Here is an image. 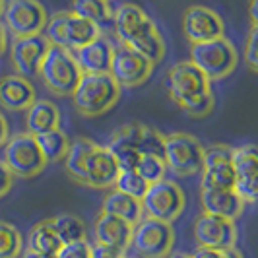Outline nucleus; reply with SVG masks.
I'll use <instances>...</instances> for the list:
<instances>
[{
	"mask_svg": "<svg viewBox=\"0 0 258 258\" xmlns=\"http://www.w3.org/2000/svg\"><path fill=\"white\" fill-rule=\"evenodd\" d=\"M120 258H134V256H126V254H122V256H120Z\"/></svg>",
	"mask_w": 258,
	"mask_h": 258,
	"instance_id": "obj_48",
	"label": "nucleus"
},
{
	"mask_svg": "<svg viewBox=\"0 0 258 258\" xmlns=\"http://www.w3.org/2000/svg\"><path fill=\"white\" fill-rule=\"evenodd\" d=\"M105 214H111L118 220L126 221L130 225H136L138 221L142 220V206L140 200L132 198L128 194H122L118 190H111L105 196L103 200V210Z\"/></svg>",
	"mask_w": 258,
	"mask_h": 258,
	"instance_id": "obj_23",
	"label": "nucleus"
},
{
	"mask_svg": "<svg viewBox=\"0 0 258 258\" xmlns=\"http://www.w3.org/2000/svg\"><path fill=\"white\" fill-rule=\"evenodd\" d=\"M22 258H56V256H49V254H41V252H35V250H29L27 248L26 252H24V256Z\"/></svg>",
	"mask_w": 258,
	"mask_h": 258,
	"instance_id": "obj_45",
	"label": "nucleus"
},
{
	"mask_svg": "<svg viewBox=\"0 0 258 258\" xmlns=\"http://www.w3.org/2000/svg\"><path fill=\"white\" fill-rule=\"evenodd\" d=\"M118 175L115 157L107 150V146H97L93 142L84 165V186L91 188H109L115 184Z\"/></svg>",
	"mask_w": 258,
	"mask_h": 258,
	"instance_id": "obj_14",
	"label": "nucleus"
},
{
	"mask_svg": "<svg viewBox=\"0 0 258 258\" xmlns=\"http://www.w3.org/2000/svg\"><path fill=\"white\" fill-rule=\"evenodd\" d=\"M120 256H122L120 252L111 250V248H107V246H101V245L91 246V258H120Z\"/></svg>",
	"mask_w": 258,
	"mask_h": 258,
	"instance_id": "obj_41",
	"label": "nucleus"
},
{
	"mask_svg": "<svg viewBox=\"0 0 258 258\" xmlns=\"http://www.w3.org/2000/svg\"><path fill=\"white\" fill-rule=\"evenodd\" d=\"M134 171H136V173H138V175H140L148 184H152V182H157V181H161V179H165L167 165H165V161H163V159H159V157L140 155L138 165H136Z\"/></svg>",
	"mask_w": 258,
	"mask_h": 258,
	"instance_id": "obj_35",
	"label": "nucleus"
},
{
	"mask_svg": "<svg viewBox=\"0 0 258 258\" xmlns=\"http://www.w3.org/2000/svg\"><path fill=\"white\" fill-rule=\"evenodd\" d=\"M165 258H192V254H184V252H173V254H171V252H169Z\"/></svg>",
	"mask_w": 258,
	"mask_h": 258,
	"instance_id": "obj_46",
	"label": "nucleus"
},
{
	"mask_svg": "<svg viewBox=\"0 0 258 258\" xmlns=\"http://www.w3.org/2000/svg\"><path fill=\"white\" fill-rule=\"evenodd\" d=\"M107 2H109V0H107Z\"/></svg>",
	"mask_w": 258,
	"mask_h": 258,
	"instance_id": "obj_49",
	"label": "nucleus"
},
{
	"mask_svg": "<svg viewBox=\"0 0 258 258\" xmlns=\"http://www.w3.org/2000/svg\"><path fill=\"white\" fill-rule=\"evenodd\" d=\"M35 101V88L29 78L6 74L0 78V105L8 111H26Z\"/></svg>",
	"mask_w": 258,
	"mask_h": 258,
	"instance_id": "obj_20",
	"label": "nucleus"
},
{
	"mask_svg": "<svg viewBox=\"0 0 258 258\" xmlns=\"http://www.w3.org/2000/svg\"><path fill=\"white\" fill-rule=\"evenodd\" d=\"M140 206L146 218L171 223L184 210V192L175 181L161 179V181L148 184V190L140 198Z\"/></svg>",
	"mask_w": 258,
	"mask_h": 258,
	"instance_id": "obj_5",
	"label": "nucleus"
},
{
	"mask_svg": "<svg viewBox=\"0 0 258 258\" xmlns=\"http://www.w3.org/2000/svg\"><path fill=\"white\" fill-rule=\"evenodd\" d=\"M93 233H95L97 245L107 246L111 250L124 254L126 248L130 246V239H132V225L111 216V214L101 212L95 220Z\"/></svg>",
	"mask_w": 258,
	"mask_h": 258,
	"instance_id": "obj_18",
	"label": "nucleus"
},
{
	"mask_svg": "<svg viewBox=\"0 0 258 258\" xmlns=\"http://www.w3.org/2000/svg\"><path fill=\"white\" fill-rule=\"evenodd\" d=\"M37 74L54 95H62V97L72 95L82 76L72 51L56 47V45L47 47V51L41 58Z\"/></svg>",
	"mask_w": 258,
	"mask_h": 258,
	"instance_id": "obj_2",
	"label": "nucleus"
},
{
	"mask_svg": "<svg viewBox=\"0 0 258 258\" xmlns=\"http://www.w3.org/2000/svg\"><path fill=\"white\" fill-rule=\"evenodd\" d=\"M192 258H243V254L233 246V248H202L198 246Z\"/></svg>",
	"mask_w": 258,
	"mask_h": 258,
	"instance_id": "obj_39",
	"label": "nucleus"
},
{
	"mask_svg": "<svg viewBox=\"0 0 258 258\" xmlns=\"http://www.w3.org/2000/svg\"><path fill=\"white\" fill-rule=\"evenodd\" d=\"M2 8H4V0H0V16H2Z\"/></svg>",
	"mask_w": 258,
	"mask_h": 258,
	"instance_id": "obj_47",
	"label": "nucleus"
},
{
	"mask_svg": "<svg viewBox=\"0 0 258 258\" xmlns=\"http://www.w3.org/2000/svg\"><path fill=\"white\" fill-rule=\"evenodd\" d=\"M214 103H216V99H214V93H212V90H210L208 93L200 95V97H196V99H192V101L182 103L181 109L188 116H192V118H204V116H208L212 111H214Z\"/></svg>",
	"mask_w": 258,
	"mask_h": 258,
	"instance_id": "obj_36",
	"label": "nucleus"
},
{
	"mask_svg": "<svg viewBox=\"0 0 258 258\" xmlns=\"http://www.w3.org/2000/svg\"><path fill=\"white\" fill-rule=\"evenodd\" d=\"M54 231L58 235L60 243L62 245H68V243H76V241H82L86 239V225L84 221L80 220L78 216H72V214H60L56 218L51 220Z\"/></svg>",
	"mask_w": 258,
	"mask_h": 258,
	"instance_id": "obj_30",
	"label": "nucleus"
},
{
	"mask_svg": "<svg viewBox=\"0 0 258 258\" xmlns=\"http://www.w3.org/2000/svg\"><path fill=\"white\" fill-rule=\"evenodd\" d=\"M6 49H8V31L4 24H0V56L6 52Z\"/></svg>",
	"mask_w": 258,
	"mask_h": 258,
	"instance_id": "obj_43",
	"label": "nucleus"
},
{
	"mask_svg": "<svg viewBox=\"0 0 258 258\" xmlns=\"http://www.w3.org/2000/svg\"><path fill=\"white\" fill-rule=\"evenodd\" d=\"M182 31L184 37L192 43H202L210 39L223 37V20L212 8L206 6H188L182 14Z\"/></svg>",
	"mask_w": 258,
	"mask_h": 258,
	"instance_id": "obj_13",
	"label": "nucleus"
},
{
	"mask_svg": "<svg viewBox=\"0 0 258 258\" xmlns=\"http://www.w3.org/2000/svg\"><path fill=\"white\" fill-rule=\"evenodd\" d=\"M111 56H113V45L103 35L95 37L74 51V60L82 74H107Z\"/></svg>",
	"mask_w": 258,
	"mask_h": 258,
	"instance_id": "obj_19",
	"label": "nucleus"
},
{
	"mask_svg": "<svg viewBox=\"0 0 258 258\" xmlns=\"http://www.w3.org/2000/svg\"><path fill=\"white\" fill-rule=\"evenodd\" d=\"M4 165L10 173L22 179L37 177L45 169L47 161L39 150L35 138L29 132H20L6 140L4 146Z\"/></svg>",
	"mask_w": 258,
	"mask_h": 258,
	"instance_id": "obj_6",
	"label": "nucleus"
},
{
	"mask_svg": "<svg viewBox=\"0 0 258 258\" xmlns=\"http://www.w3.org/2000/svg\"><path fill=\"white\" fill-rule=\"evenodd\" d=\"M248 16L252 26H258V0H250L248 2Z\"/></svg>",
	"mask_w": 258,
	"mask_h": 258,
	"instance_id": "obj_44",
	"label": "nucleus"
},
{
	"mask_svg": "<svg viewBox=\"0 0 258 258\" xmlns=\"http://www.w3.org/2000/svg\"><path fill=\"white\" fill-rule=\"evenodd\" d=\"M245 62L252 72H258V26H252L248 31L245 47Z\"/></svg>",
	"mask_w": 258,
	"mask_h": 258,
	"instance_id": "obj_38",
	"label": "nucleus"
},
{
	"mask_svg": "<svg viewBox=\"0 0 258 258\" xmlns=\"http://www.w3.org/2000/svg\"><path fill=\"white\" fill-rule=\"evenodd\" d=\"M56 258H91V245L86 239L62 245L56 252Z\"/></svg>",
	"mask_w": 258,
	"mask_h": 258,
	"instance_id": "obj_37",
	"label": "nucleus"
},
{
	"mask_svg": "<svg viewBox=\"0 0 258 258\" xmlns=\"http://www.w3.org/2000/svg\"><path fill=\"white\" fill-rule=\"evenodd\" d=\"M202 208L206 214L225 218V220L235 221L245 210V202L233 192V190H212V188H202L200 194Z\"/></svg>",
	"mask_w": 258,
	"mask_h": 258,
	"instance_id": "obj_21",
	"label": "nucleus"
},
{
	"mask_svg": "<svg viewBox=\"0 0 258 258\" xmlns=\"http://www.w3.org/2000/svg\"><path fill=\"white\" fill-rule=\"evenodd\" d=\"M136 150L140 155H152V157L163 159V155H165V136L155 128H152V126L142 124Z\"/></svg>",
	"mask_w": 258,
	"mask_h": 258,
	"instance_id": "obj_32",
	"label": "nucleus"
},
{
	"mask_svg": "<svg viewBox=\"0 0 258 258\" xmlns=\"http://www.w3.org/2000/svg\"><path fill=\"white\" fill-rule=\"evenodd\" d=\"M47 47L49 43L41 33L29 35V37H14L10 45V58L16 68V74L26 78L35 76Z\"/></svg>",
	"mask_w": 258,
	"mask_h": 258,
	"instance_id": "obj_15",
	"label": "nucleus"
},
{
	"mask_svg": "<svg viewBox=\"0 0 258 258\" xmlns=\"http://www.w3.org/2000/svg\"><path fill=\"white\" fill-rule=\"evenodd\" d=\"M58 124H60V111L52 101L35 99L26 109V128L31 136L58 128Z\"/></svg>",
	"mask_w": 258,
	"mask_h": 258,
	"instance_id": "obj_22",
	"label": "nucleus"
},
{
	"mask_svg": "<svg viewBox=\"0 0 258 258\" xmlns=\"http://www.w3.org/2000/svg\"><path fill=\"white\" fill-rule=\"evenodd\" d=\"M8 136H10V130H8V122H6V116L0 113V146H2V144H6Z\"/></svg>",
	"mask_w": 258,
	"mask_h": 258,
	"instance_id": "obj_42",
	"label": "nucleus"
},
{
	"mask_svg": "<svg viewBox=\"0 0 258 258\" xmlns=\"http://www.w3.org/2000/svg\"><path fill=\"white\" fill-rule=\"evenodd\" d=\"M60 239L52 227L51 220L39 221L37 225L31 227L29 237H27V248L35 250L41 254H49V256H56V252L60 250Z\"/></svg>",
	"mask_w": 258,
	"mask_h": 258,
	"instance_id": "obj_24",
	"label": "nucleus"
},
{
	"mask_svg": "<svg viewBox=\"0 0 258 258\" xmlns=\"http://www.w3.org/2000/svg\"><path fill=\"white\" fill-rule=\"evenodd\" d=\"M235 171L231 161H221L202 167V188L212 190H233Z\"/></svg>",
	"mask_w": 258,
	"mask_h": 258,
	"instance_id": "obj_26",
	"label": "nucleus"
},
{
	"mask_svg": "<svg viewBox=\"0 0 258 258\" xmlns=\"http://www.w3.org/2000/svg\"><path fill=\"white\" fill-rule=\"evenodd\" d=\"M194 239L202 248H233L237 241V229L231 220L204 212L194 221Z\"/></svg>",
	"mask_w": 258,
	"mask_h": 258,
	"instance_id": "obj_12",
	"label": "nucleus"
},
{
	"mask_svg": "<svg viewBox=\"0 0 258 258\" xmlns=\"http://www.w3.org/2000/svg\"><path fill=\"white\" fill-rule=\"evenodd\" d=\"M190 62L204 76L212 80H223L237 68L239 54L233 43L225 37L210 39L190 45Z\"/></svg>",
	"mask_w": 258,
	"mask_h": 258,
	"instance_id": "obj_3",
	"label": "nucleus"
},
{
	"mask_svg": "<svg viewBox=\"0 0 258 258\" xmlns=\"http://www.w3.org/2000/svg\"><path fill=\"white\" fill-rule=\"evenodd\" d=\"M154 72V64L142 54L130 49L128 45L113 47V56L109 64V76L118 84V88H136L144 84Z\"/></svg>",
	"mask_w": 258,
	"mask_h": 258,
	"instance_id": "obj_11",
	"label": "nucleus"
},
{
	"mask_svg": "<svg viewBox=\"0 0 258 258\" xmlns=\"http://www.w3.org/2000/svg\"><path fill=\"white\" fill-rule=\"evenodd\" d=\"M165 88H167L169 97L181 107L182 103L208 93L210 80L190 60H181L167 72Z\"/></svg>",
	"mask_w": 258,
	"mask_h": 258,
	"instance_id": "obj_10",
	"label": "nucleus"
},
{
	"mask_svg": "<svg viewBox=\"0 0 258 258\" xmlns=\"http://www.w3.org/2000/svg\"><path fill=\"white\" fill-rule=\"evenodd\" d=\"M91 144L93 142L88 140V138H78L74 142H70V148H68V152L64 155L66 173L78 184H84V165H86V157H88Z\"/></svg>",
	"mask_w": 258,
	"mask_h": 258,
	"instance_id": "obj_27",
	"label": "nucleus"
},
{
	"mask_svg": "<svg viewBox=\"0 0 258 258\" xmlns=\"http://www.w3.org/2000/svg\"><path fill=\"white\" fill-rule=\"evenodd\" d=\"M2 18L14 37L39 35L47 24V12L37 0H10L2 8Z\"/></svg>",
	"mask_w": 258,
	"mask_h": 258,
	"instance_id": "obj_9",
	"label": "nucleus"
},
{
	"mask_svg": "<svg viewBox=\"0 0 258 258\" xmlns=\"http://www.w3.org/2000/svg\"><path fill=\"white\" fill-rule=\"evenodd\" d=\"M120 99V88L107 74H82L72 91V103L82 116H99Z\"/></svg>",
	"mask_w": 258,
	"mask_h": 258,
	"instance_id": "obj_1",
	"label": "nucleus"
},
{
	"mask_svg": "<svg viewBox=\"0 0 258 258\" xmlns=\"http://www.w3.org/2000/svg\"><path fill=\"white\" fill-rule=\"evenodd\" d=\"M72 14L97 26L113 18V10L107 0H72Z\"/></svg>",
	"mask_w": 258,
	"mask_h": 258,
	"instance_id": "obj_31",
	"label": "nucleus"
},
{
	"mask_svg": "<svg viewBox=\"0 0 258 258\" xmlns=\"http://www.w3.org/2000/svg\"><path fill=\"white\" fill-rule=\"evenodd\" d=\"M14 184V175L10 173V169L4 165V161H0V198L12 190Z\"/></svg>",
	"mask_w": 258,
	"mask_h": 258,
	"instance_id": "obj_40",
	"label": "nucleus"
},
{
	"mask_svg": "<svg viewBox=\"0 0 258 258\" xmlns=\"http://www.w3.org/2000/svg\"><path fill=\"white\" fill-rule=\"evenodd\" d=\"M43 31H45L43 37L47 39L49 45H56L68 51H76L82 45L101 35V29L97 24H91L72 12L54 14L51 20H47Z\"/></svg>",
	"mask_w": 258,
	"mask_h": 258,
	"instance_id": "obj_4",
	"label": "nucleus"
},
{
	"mask_svg": "<svg viewBox=\"0 0 258 258\" xmlns=\"http://www.w3.org/2000/svg\"><path fill=\"white\" fill-rule=\"evenodd\" d=\"M33 138H35V142H37L39 150H41V154H43L47 163L64 159L66 152L70 148V140H68V136L60 128L41 132V134L33 136Z\"/></svg>",
	"mask_w": 258,
	"mask_h": 258,
	"instance_id": "obj_25",
	"label": "nucleus"
},
{
	"mask_svg": "<svg viewBox=\"0 0 258 258\" xmlns=\"http://www.w3.org/2000/svg\"><path fill=\"white\" fill-rule=\"evenodd\" d=\"M204 148L198 138L186 132H173L165 136V155L163 161L169 171L179 177H190L202 171Z\"/></svg>",
	"mask_w": 258,
	"mask_h": 258,
	"instance_id": "obj_7",
	"label": "nucleus"
},
{
	"mask_svg": "<svg viewBox=\"0 0 258 258\" xmlns=\"http://www.w3.org/2000/svg\"><path fill=\"white\" fill-rule=\"evenodd\" d=\"M175 243V233L171 223L142 218L136 225H132L130 246L144 258H165L171 252Z\"/></svg>",
	"mask_w": 258,
	"mask_h": 258,
	"instance_id": "obj_8",
	"label": "nucleus"
},
{
	"mask_svg": "<svg viewBox=\"0 0 258 258\" xmlns=\"http://www.w3.org/2000/svg\"><path fill=\"white\" fill-rule=\"evenodd\" d=\"M113 186H115V190L122 194H128V196L136 198V200H140L144 192L148 190V182L144 181L136 171H118Z\"/></svg>",
	"mask_w": 258,
	"mask_h": 258,
	"instance_id": "obj_34",
	"label": "nucleus"
},
{
	"mask_svg": "<svg viewBox=\"0 0 258 258\" xmlns=\"http://www.w3.org/2000/svg\"><path fill=\"white\" fill-rule=\"evenodd\" d=\"M128 47L130 49H134L138 54H142L144 58L150 60L152 64L161 62L163 56H165V51H167L165 41H163V37H161V33L157 31V27H154L150 33L142 35L140 39H136L134 43H130Z\"/></svg>",
	"mask_w": 258,
	"mask_h": 258,
	"instance_id": "obj_28",
	"label": "nucleus"
},
{
	"mask_svg": "<svg viewBox=\"0 0 258 258\" xmlns=\"http://www.w3.org/2000/svg\"><path fill=\"white\" fill-rule=\"evenodd\" d=\"M115 20V31L116 37L122 45H130L134 43L136 39H140L142 35L150 33L155 27V24L148 18V14L144 12L140 6L136 4H120L113 12V18Z\"/></svg>",
	"mask_w": 258,
	"mask_h": 258,
	"instance_id": "obj_16",
	"label": "nucleus"
},
{
	"mask_svg": "<svg viewBox=\"0 0 258 258\" xmlns=\"http://www.w3.org/2000/svg\"><path fill=\"white\" fill-rule=\"evenodd\" d=\"M24 246L22 233L8 221H0V258H18Z\"/></svg>",
	"mask_w": 258,
	"mask_h": 258,
	"instance_id": "obj_33",
	"label": "nucleus"
},
{
	"mask_svg": "<svg viewBox=\"0 0 258 258\" xmlns=\"http://www.w3.org/2000/svg\"><path fill=\"white\" fill-rule=\"evenodd\" d=\"M256 146L254 144H243L231 150V165L235 171V179L241 177H256L258 159Z\"/></svg>",
	"mask_w": 258,
	"mask_h": 258,
	"instance_id": "obj_29",
	"label": "nucleus"
},
{
	"mask_svg": "<svg viewBox=\"0 0 258 258\" xmlns=\"http://www.w3.org/2000/svg\"><path fill=\"white\" fill-rule=\"evenodd\" d=\"M140 126L142 124H138V122L126 124V126L116 130L115 134L111 136V140H109L107 150L115 157L118 171H134L136 165H138L140 154H138L136 146H138Z\"/></svg>",
	"mask_w": 258,
	"mask_h": 258,
	"instance_id": "obj_17",
	"label": "nucleus"
}]
</instances>
